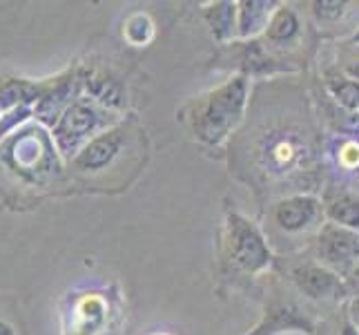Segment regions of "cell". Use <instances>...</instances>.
I'll return each instance as SVG.
<instances>
[{
	"label": "cell",
	"instance_id": "cell-2",
	"mask_svg": "<svg viewBox=\"0 0 359 335\" xmlns=\"http://www.w3.org/2000/svg\"><path fill=\"white\" fill-rule=\"evenodd\" d=\"M114 117L107 107L96 103L94 98L79 96L60 112V117L52 126V141L56 150L74 159L94 136L112 128Z\"/></svg>",
	"mask_w": 359,
	"mask_h": 335
},
{
	"label": "cell",
	"instance_id": "cell-6",
	"mask_svg": "<svg viewBox=\"0 0 359 335\" xmlns=\"http://www.w3.org/2000/svg\"><path fill=\"white\" fill-rule=\"evenodd\" d=\"M292 282L311 300H346V284L339 275L321 264H302L292 270Z\"/></svg>",
	"mask_w": 359,
	"mask_h": 335
},
{
	"label": "cell",
	"instance_id": "cell-13",
	"mask_svg": "<svg viewBox=\"0 0 359 335\" xmlns=\"http://www.w3.org/2000/svg\"><path fill=\"white\" fill-rule=\"evenodd\" d=\"M152 36H154V25L150 20V16L147 14H132L126 22V39L136 45V47H141L145 43H150L152 41Z\"/></svg>",
	"mask_w": 359,
	"mask_h": 335
},
{
	"label": "cell",
	"instance_id": "cell-17",
	"mask_svg": "<svg viewBox=\"0 0 359 335\" xmlns=\"http://www.w3.org/2000/svg\"><path fill=\"white\" fill-rule=\"evenodd\" d=\"M346 317H348L355 324V329L359 331V295L348 300V306H346Z\"/></svg>",
	"mask_w": 359,
	"mask_h": 335
},
{
	"label": "cell",
	"instance_id": "cell-16",
	"mask_svg": "<svg viewBox=\"0 0 359 335\" xmlns=\"http://www.w3.org/2000/svg\"><path fill=\"white\" fill-rule=\"evenodd\" d=\"M344 284H346V293H348V300H351V297H357L359 295V262L351 270V275L344 280Z\"/></svg>",
	"mask_w": 359,
	"mask_h": 335
},
{
	"label": "cell",
	"instance_id": "cell-12",
	"mask_svg": "<svg viewBox=\"0 0 359 335\" xmlns=\"http://www.w3.org/2000/svg\"><path fill=\"white\" fill-rule=\"evenodd\" d=\"M326 85H328L330 96L339 103V107H344L346 112H353L355 117L359 114V83L357 81H353L351 77H346L344 72H339V74H330Z\"/></svg>",
	"mask_w": 359,
	"mask_h": 335
},
{
	"label": "cell",
	"instance_id": "cell-21",
	"mask_svg": "<svg viewBox=\"0 0 359 335\" xmlns=\"http://www.w3.org/2000/svg\"><path fill=\"white\" fill-rule=\"evenodd\" d=\"M353 41H355V43H359V34H355V36H353Z\"/></svg>",
	"mask_w": 359,
	"mask_h": 335
},
{
	"label": "cell",
	"instance_id": "cell-5",
	"mask_svg": "<svg viewBox=\"0 0 359 335\" xmlns=\"http://www.w3.org/2000/svg\"><path fill=\"white\" fill-rule=\"evenodd\" d=\"M272 219L283 232H306L324 223V206L315 195H290L275 206Z\"/></svg>",
	"mask_w": 359,
	"mask_h": 335
},
{
	"label": "cell",
	"instance_id": "cell-11",
	"mask_svg": "<svg viewBox=\"0 0 359 335\" xmlns=\"http://www.w3.org/2000/svg\"><path fill=\"white\" fill-rule=\"evenodd\" d=\"M205 20L219 43L237 39V3H215L205 11Z\"/></svg>",
	"mask_w": 359,
	"mask_h": 335
},
{
	"label": "cell",
	"instance_id": "cell-18",
	"mask_svg": "<svg viewBox=\"0 0 359 335\" xmlns=\"http://www.w3.org/2000/svg\"><path fill=\"white\" fill-rule=\"evenodd\" d=\"M339 335H359V331L355 329V324H353L348 317H344L341 327H339Z\"/></svg>",
	"mask_w": 359,
	"mask_h": 335
},
{
	"label": "cell",
	"instance_id": "cell-22",
	"mask_svg": "<svg viewBox=\"0 0 359 335\" xmlns=\"http://www.w3.org/2000/svg\"><path fill=\"white\" fill-rule=\"evenodd\" d=\"M279 335H281V333H279ZM288 335H294V331H290V333H288Z\"/></svg>",
	"mask_w": 359,
	"mask_h": 335
},
{
	"label": "cell",
	"instance_id": "cell-14",
	"mask_svg": "<svg viewBox=\"0 0 359 335\" xmlns=\"http://www.w3.org/2000/svg\"><path fill=\"white\" fill-rule=\"evenodd\" d=\"M346 7L348 3L344 0H317L313 3V14L319 22H332L346 14Z\"/></svg>",
	"mask_w": 359,
	"mask_h": 335
},
{
	"label": "cell",
	"instance_id": "cell-1",
	"mask_svg": "<svg viewBox=\"0 0 359 335\" xmlns=\"http://www.w3.org/2000/svg\"><path fill=\"white\" fill-rule=\"evenodd\" d=\"M248 96H250V79L234 77L205 96L196 98L190 114V126L196 141L203 145L224 143L243 121Z\"/></svg>",
	"mask_w": 359,
	"mask_h": 335
},
{
	"label": "cell",
	"instance_id": "cell-4",
	"mask_svg": "<svg viewBox=\"0 0 359 335\" xmlns=\"http://www.w3.org/2000/svg\"><path fill=\"white\" fill-rule=\"evenodd\" d=\"M317 264L346 280L359 262V232L324 221L317 232Z\"/></svg>",
	"mask_w": 359,
	"mask_h": 335
},
{
	"label": "cell",
	"instance_id": "cell-7",
	"mask_svg": "<svg viewBox=\"0 0 359 335\" xmlns=\"http://www.w3.org/2000/svg\"><path fill=\"white\" fill-rule=\"evenodd\" d=\"M123 147V134L114 128L105 130L103 134L94 136V139L83 147V150L72 159V164L81 172H103L114 164V159L121 155Z\"/></svg>",
	"mask_w": 359,
	"mask_h": 335
},
{
	"label": "cell",
	"instance_id": "cell-19",
	"mask_svg": "<svg viewBox=\"0 0 359 335\" xmlns=\"http://www.w3.org/2000/svg\"><path fill=\"white\" fill-rule=\"evenodd\" d=\"M344 74H346V77H351L353 81H357V83H359V63H357V65H351V67H346V70H344Z\"/></svg>",
	"mask_w": 359,
	"mask_h": 335
},
{
	"label": "cell",
	"instance_id": "cell-20",
	"mask_svg": "<svg viewBox=\"0 0 359 335\" xmlns=\"http://www.w3.org/2000/svg\"><path fill=\"white\" fill-rule=\"evenodd\" d=\"M0 335H16V333L7 324V322H0Z\"/></svg>",
	"mask_w": 359,
	"mask_h": 335
},
{
	"label": "cell",
	"instance_id": "cell-8",
	"mask_svg": "<svg viewBox=\"0 0 359 335\" xmlns=\"http://www.w3.org/2000/svg\"><path fill=\"white\" fill-rule=\"evenodd\" d=\"M279 5L281 3H275V0H241L237 3V39L248 41L264 34L272 11Z\"/></svg>",
	"mask_w": 359,
	"mask_h": 335
},
{
	"label": "cell",
	"instance_id": "cell-15",
	"mask_svg": "<svg viewBox=\"0 0 359 335\" xmlns=\"http://www.w3.org/2000/svg\"><path fill=\"white\" fill-rule=\"evenodd\" d=\"M339 164L344 168H359V143L355 141H346L341 145V152H339Z\"/></svg>",
	"mask_w": 359,
	"mask_h": 335
},
{
	"label": "cell",
	"instance_id": "cell-3",
	"mask_svg": "<svg viewBox=\"0 0 359 335\" xmlns=\"http://www.w3.org/2000/svg\"><path fill=\"white\" fill-rule=\"evenodd\" d=\"M226 257L234 268L250 275L272 264V253L262 230L239 213H228L226 217Z\"/></svg>",
	"mask_w": 359,
	"mask_h": 335
},
{
	"label": "cell",
	"instance_id": "cell-10",
	"mask_svg": "<svg viewBox=\"0 0 359 335\" xmlns=\"http://www.w3.org/2000/svg\"><path fill=\"white\" fill-rule=\"evenodd\" d=\"M299 32H302V22H299V16H297V11L288 5H279L272 11L264 36L272 45H290L292 41H297Z\"/></svg>",
	"mask_w": 359,
	"mask_h": 335
},
{
	"label": "cell",
	"instance_id": "cell-9",
	"mask_svg": "<svg viewBox=\"0 0 359 335\" xmlns=\"http://www.w3.org/2000/svg\"><path fill=\"white\" fill-rule=\"evenodd\" d=\"M321 206H324V221L359 232V195L346 188H335L326 195Z\"/></svg>",
	"mask_w": 359,
	"mask_h": 335
}]
</instances>
